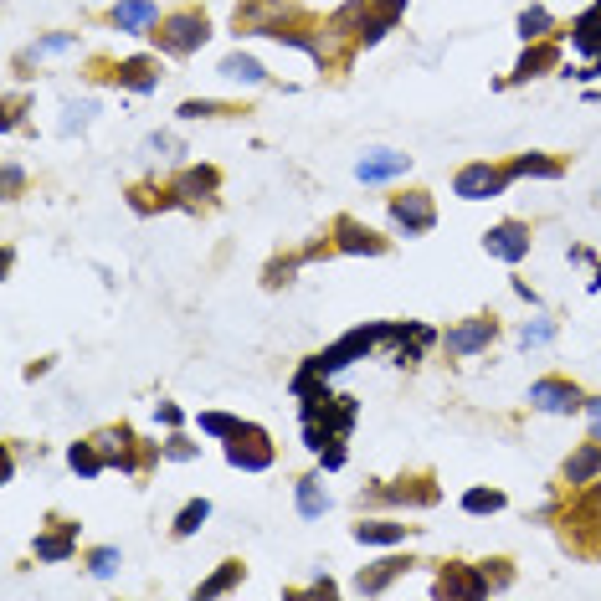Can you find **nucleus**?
Segmentation results:
<instances>
[{"label":"nucleus","instance_id":"nucleus-1","mask_svg":"<svg viewBox=\"0 0 601 601\" xmlns=\"http://www.w3.org/2000/svg\"><path fill=\"white\" fill-rule=\"evenodd\" d=\"M160 46H165L170 57H186V52H196V46L206 42V16H196V11H180V16H170L160 31Z\"/></svg>","mask_w":601,"mask_h":601},{"label":"nucleus","instance_id":"nucleus-2","mask_svg":"<svg viewBox=\"0 0 601 601\" xmlns=\"http://www.w3.org/2000/svg\"><path fill=\"white\" fill-rule=\"evenodd\" d=\"M227 457H231V468H268L272 463V442L263 427H237L227 442Z\"/></svg>","mask_w":601,"mask_h":601},{"label":"nucleus","instance_id":"nucleus-3","mask_svg":"<svg viewBox=\"0 0 601 601\" xmlns=\"http://www.w3.org/2000/svg\"><path fill=\"white\" fill-rule=\"evenodd\" d=\"M504 180H509V170H494V165H468V170H457L453 190L463 196V201H483V196H498V190H504Z\"/></svg>","mask_w":601,"mask_h":601},{"label":"nucleus","instance_id":"nucleus-4","mask_svg":"<svg viewBox=\"0 0 601 601\" xmlns=\"http://www.w3.org/2000/svg\"><path fill=\"white\" fill-rule=\"evenodd\" d=\"M483 247L494 252V257H504V263H519V257L530 252V227H519V221H498V227L483 237Z\"/></svg>","mask_w":601,"mask_h":601},{"label":"nucleus","instance_id":"nucleus-5","mask_svg":"<svg viewBox=\"0 0 601 601\" xmlns=\"http://www.w3.org/2000/svg\"><path fill=\"white\" fill-rule=\"evenodd\" d=\"M530 401H535L539 412H576L580 406V391L571 386V380H535L530 386Z\"/></svg>","mask_w":601,"mask_h":601},{"label":"nucleus","instance_id":"nucleus-6","mask_svg":"<svg viewBox=\"0 0 601 601\" xmlns=\"http://www.w3.org/2000/svg\"><path fill=\"white\" fill-rule=\"evenodd\" d=\"M391 216H396V227H406V231H427V227L437 221L432 201H427L422 190H412V196H396V201H391Z\"/></svg>","mask_w":601,"mask_h":601},{"label":"nucleus","instance_id":"nucleus-7","mask_svg":"<svg viewBox=\"0 0 601 601\" xmlns=\"http://www.w3.org/2000/svg\"><path fill=\"white\" fill-rule=\"evenodd\" d=\"M113 26L139 37L149 26H160V11H154V0H124V5H113Z\"/></svg>","mask_w":601,"mask_h":601},{"label":"nucleus","instance_id":"nucleus-8","mask_svg":"<svg viewBox=\"0 0 601 601\" xmlns=\"http://www.w3.org/2000/svg\"><path fill=\"white\" fill-rule=\"evenodd\" d=\"M406 154H391V149H375V154H365L360 160V180L365 186H375V180H391V175H406Z\"/></svg>","mask_w":601,"mask_h":601},{"label":"nucleus","instance_id":"nucleus-9","mask_svg":"<svg viewBox=\"0 0 601 601\" xmlns=\"http://www.w3.org/2000/svg\"><path fill=\"white\" fill-rule=\"evenodd\" d=\"M334 237H339V247H345V252H371V257H375V252L386 247L371 227H360V221H350V216H339V221H334Z\"/></svg>","mask_w":601,"mask_h":601},{"label":"nucleus","instance_id":"nucleus-10","mask_svg":"<svg viewBox=\"0 0 601 601\" xmlns=\"http://www.w3.org/2000/svg\"><path fill=\"white\" fill-rule=\"evenodd\" d=\"M494 339V319H473V324H463V330H453L447 334V350H457V355H473V350H483Z\"/></svg>","mask_w":601,"mask_h":601},{"label":"nucleus","instance_id":"nucleus-11","mask_svg":"<svg viewBox=\"0 0 601 601\" xmlns=\"http://www.w3.org/2000/svg\"><path fill=\"white\" fill-rule=\"evenodd\" d=\"M597 473H601V442L591 437L580 453H571V463H565V483H591Z\"/></svg>","mask_w":601,"mask_h":601},{"label":"nucleus","instance_id":"nucleus-12","mask_svg":"<svg viewBox=\"0 0 601 601\" xmlns=\"http://www.w3.org/2000/svg\"><path fill=\"white\" fill-rule=\"evenodd\" d=\"M488 580L473 576V571H442L437 576V597H483Z\"/></svg>","mask_w":601,"mask_h":601},{"label":"nucleus","instance_id":"nucleus-13","mask_svg":"<svg viewBox=\"0 0 601 601\" xmlns=\"http://www.w3.org/2000/svg\"><path fill=\"white\" fill-rule=\"evenodd\" d=\"M216 186H221L216 170H186V175L175 180V196H180V201H206V196H216Z\"/></svg>","mask_w":601,"mask_h":601},{"label":"nucleus","instance_id":"nucleus-14","mask_svg":"<svg viewBox=\"0 0 601 601\" xmlns=\"http://www.w3.org/2000/svg\"><path fill=\"white\" fill-rule=\"evenodd\" d=\"M560 63V46H550V42H535L524 57H519V67H514V78L524 83V78H539V72H550V67Z\"/></svg>","mask_w":601,"mask_h":601},{"label":"nucleus","instance_id":"nucleus-15","mask_svg":"<svg viewBox=\"0 0 601 601\" xmlns=\"http://www.w3.org/2000/svg\"><path fill=\"white\" fill-rule=\"evenodd\" d=\"M355 539H360V545H396V539H406V524L371 519V524H355Z\"/></svg>","mask_w":601,"mask_h":601},{"label":"nucleus","instance_id":"nucleus-16","mask_svg":"<svg viewBox=\"0 0 601 601\" xmlns=\"http://www.w3.org/2000/svg\"><path fill=\"white\" fill-rule=\"evenodd\" d=\"M124 88H134V93H149L154 88V63H145V57H134V63H124L119 72H113Z\"/></svg>","mask_w":601,"mask_h":601},{"label":"nucleus","instance_id":"nucleus-17","mask_svg":"<svg viewBox=\"0 0 601 601\" xmlns=\"http://www.w3.org/2000/svg\"><path fill=\"white\" fill-rule=\"evenodd\" d=\"M401 571H406V560H380L375 571H365V576L355 580V591H380V586H391Z\"/></svg>","mask_w":601,"mask_h":601},{"label":"nucleus","instance_id":"nucleus-18","mask_svg":"<svg viewBox=\"0 0 601 601\" xmlns=\"http://www.w3.org/2000/svg\"><path fill=\"white\" fill-rule=\"evenodd\" d=\"M37 555H42V560H67V555H72V524H63L57 535L37 539Z\"/></svg>","mask_w":601,"mask_h":601},{"label":"nucleus","instance_id":"nucleus-19","mask_svg":"<svg viewBox=\"0 0 601 601\" xmlns=\"http://www.w3.org/2000/svg\"><path fill=\"white\" fill-rule=\"evenodd\" d=\"M545 31H550V11H545V5H530V11L519 16V37H524V42H545Z\"/></svg>","mask_w":601,"mask_h":601},{"label":"nucleus","instance_id":"nucleus-20","mask_svg":"<svg viewBox=\"0 0 601 601\" xmlns=\"http://www.w3.org/2000/svg\"><path fill=\"white\" fill-rule=\"evenodd\" d=\"M67 463H72V468H78V473H104V453H98V442H78V447H72V453H67Z\"/></svg>","mask_w":601,"mask_h":601},{"label":"nucleus","instance_id":"nucleus-21","mask_svg":"<svg viewBox=\"0 0 601 601\" xmlns=\"http://www.w3.org/2000/svg\"><path fill=\"white\" fill-rule=\"evenodd\" d=\"M237 580H242V560H227L211 580H201V597H221V591H231Z\"/></svg>","mask_w":601,"mask_h":601},{"label":"nucleus","instance_id":"nucleus-22","mask_svg":"<svg viewBox=\"0 0 601 601\" xmlns=\"http://www.w3.org/2000/svg\"><path fill=\"white\" fill-rule=\"evenodd\" d=\"M298 509H304V519H319L330 509V494H319V483L304 478V483H298Z\"/></svg>","mask_w":601,"mask_h":601},{"label":"nucleus","instance_id":"nucleus-23","mask_svg":"<svg viewBox=\"0 0 601 601\" xmlns=\"http://www.w3.org/2000/svg\"><path fill=\"white\" fill-rule=\"evenodd\" d=\"M463 509L468 514H494V509H504V494L498 488H468L463 494Z\"/></svg>","mask_w":601,"mask_h":601},{"label":"nucleus","instance_id":"nucleus-24","mask_svg":"<svg viewBox=\"0 0 601 601\" xmlns=\"http://www.w3.org/2000/svg\"><path fill=\"white\" fill-rule=\"evenodd\" d=\"M586 524H597V530H601V483H597V488H591L586 498H580L576 524H571V530H586ZM597 550H601V535H597Z\"/></svg>","mask_w":601,"mask_h":601},{"label":"nucleus","instance_id":"nucleus-25","mask_svg":"<svg viewBox=\"0 0 601 601\" xmlns=\"http://www.w3.org/2000/svg\"><path fill=\"white\" fill-rule=\"evenodd\" d=\"M206 514H211L206 498H190L186 509H180V519H175V535H196V530L206 524Z\"/></svg>","mask_w":601,"mask_h":601},{"label":"nucleus","instance_id":"nucleus-26","mask_svg":"<svg viewBox=\"0 0 601 601\" xmlns=\"http://www.w3.org/2000/svg\"><path fill=\"white\" fill-rule=\"evenodd\" d=\"M221 72H227V78H237V83H263V67L252 63V57H242V52H237V57H227V63H221Z\"/></svg>","mask_w":601,"mask_h":601},{"label":"nucleus","instance_id":"nucleus-27","mask_svg":"<svg viewBox=\"0 0 601 601\" xmlns=\"http://www.w3.org/2000/svg\"><path fill=\"white\" fill-rule=\"evenodd\" d=\"M509 175H545V180H550V175H560V165L555 160H545V154H524V160L509 165Z\"/></svg>","mask_w":601,"mask_h":601},{"label":"nucleus","instance_id":"nucleus-28","mask_svg":"<svg viewBox=\"0 0 601 601\" xmlns=\"http://www.w3.org/2000/svg\"><path fill=\"white\" fill-rule=\"evenodd\" d=\"M242 427V422H231V416H221V412H206L201 416V432H211V437H231Z\"/></svg>","mask_w":601,"mask_h":601},{"label":"nucleus","instance_id":"nucleus-29","mask_svg":"<svg viewBox=\"0 0 601 601\" xmlns=\"http://www.w3.org/2000/svg\"><path fill=\"white\" fill-rule=\"evenodd\" d=\"M550 319H535V324H524V334H519V339H524V350H530V345H550Z\"/></svg>","mask_w":601,"mask_h":601},{"label":"nucleus","instance_id":"nucleus-30","mask_svg":"<svg viewBox=\"0 0 601 601\" xmlns=\"http://www.w3.org/2000/svg\"><path fill=\"white\" fill-rule=\"evenodd\" d=\"M72 46H78L72 37H46V42L31 46V57H57V52H72Z\"/></svg>","mask_w":601,"mask_h":601},{"label":"nucleus","instance_id":"nucleus-31","mask_svg":"<svg viewBox=\"0 0 601 601\" xmlns=\"http://www.w3.org/2000/svg\"><path fill=\"white\" fill-rule=\"evenodd\" d=\"M93 113H98V104H72V108H67V119H63V129L72 134V129H83Z\"/></svg>","mask_w":601,"mask_h":601},{"label":"nucleus","instance_id":"nucleus-32","mask_svg":"<svg viewBox=\"0 0 601 601\" xmlns=\"http://www.w3.org/2000/svg\"><path fill=\"white\" fill-rule=\"evenodd\" d=\"M113 571H119V550H93V576H113Z\"/></svg>","mask_w":601,"mask_h":601},{"label":"nucleus","instance_id":"nucleus-33","mask_svg":"<svg viewBox=\"0 0 601 601\" xmlns=\"http://www.w3.org/2000/svg\"><path fill=\"white\" fill-rule=\"evenodd\" d=\"M211 113H221V104H180V119H211Z\"/></svg>","mask_w":601,"mask_h":601},{"label":"nucleus","instance_id":"nucleus-34","mask_svg":"<svg viewBox=\"0 0 601 601\" xmlns=\"http://www.w3.org/2000/svg\"><path fill=\"white\" fill-rule=\"evenodd\" d=\"M586 416H591V437L601 442V396L597 401H586Z\"/></svg>","mask_w":601,"mask_h":601},{"label":"nucleus","instance_id":"nucleus-35","mask_svg":"<svg viewBox=\"0 0 601 601\" xmlns=\"http://www.w3.org/2000/svg\"><path fill=\"white\" fill-rule=\"evenodd\" d=\"M149 149H154V154H175V149H180V145H175L170 134H154V139H149Z\"/></svg>","mask_w":601,"mask_h":601},{"label":"nucleus","instance_id":"nucleus-36","mask_svg":"<svg viewBox=\"0 0 601 601\" xmlns=\"http://www.w3.org/2000/svg\"><path fill=\"white\" fill-rule=\"evenodd\" d=\"M165 453H170V457H180V463H186V457H190V453H196V447H190V442H170Z\"/></svg>","mask_w":601,"mask_h":601},{"label":"nucleus","instance_id":"nucleus-37","mask_svg":"<svg viewBox=\"0 0 601 601\" xmlns=\"http://www.w3.org/2000/svg\"><path fill=\"white\" fill-rule=\"evenodd\" d=\"M591 288H601V268H597V278H591Z\"/></svg>","mask_w":601,"mask_h":601}]
</instances>
